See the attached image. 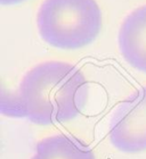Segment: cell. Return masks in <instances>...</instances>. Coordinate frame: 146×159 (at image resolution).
<instances>
[{
	"label": "cell",
	"instance_id": "277c9868",
	"mask_svg": "<svg viewBox=\"0 0 146 159\" xmlns=\"http://www.w3.org/2000/svg\"><path fill=\"white\" fill-rule=\"evenodd\" d=\"M118 43L123 59L133 68L146 74V5L126 16L120 26Z\"/></svg>",
	"mask_w": 146,
	"mask_h": 159
},
{
	"label": "cell",
	"instance_id": "7a4b0ae2",
	"mask_svg": "<svg viewBox=\"0 0 146 159\" xmlns=\"http://www.w3.org/2000/svg\"><path fill=\"white\" fill-rule=\"evenodd\" d=\"M36 26L50 47L76 50L97 39L103 15L96 0H43L36 14Z\"/></svg>",
	"mask_w": 146,
	"mask_h": 159
},
{
	"label": "cell",
	"instance_id": "8992f818",
	"mask_svg": "<svg viewBox=\"0 0 146 159\" xmlns=\"http://www.w3.org/2000/svg\"><path fill=\"white\" fill-rule=\"evenodd\" d=\"M24 1H27V0H0V3L2 6H14V5H18Z\"/></svg>",
	"mask_w": 146,
	"mask_h": 159
},
{
	"label": "cell",
	"instance_id": "3957f363",
	"mask_svg": "<svg viewBox=\"0 0 146 159\" xmlns=\"http://www.w3.org/2000/svg\"><path fill=\"white\" fill-rule=\"evenodd\" d=\"M109 135L119 151H146V85L120 103L110 124Z\"/></svg>",
	"mask_w": 146,
	"mask_h": 159
},
{
	"label": "cell",
	"instance_id": "6da1fadb",
	"mask_svg": "<svg viewBox=\"0 0 146 159\" xmlns=\"http://www.w3.org/2000/svg\"><path fill=\"white\" fill-rule=\"evenodd\" d=\"M87 99L88 82L82 72L66 61L51 60L24 75L17 98L2 111L40 126L56 125L76 118Z\"/></svg>",
	"mask_w": 146,
	"mask_h": 159
},
{
	"label": "cell",
	"instance_id": "5b68a950",
	"mask_svg": "<svg viewBox=\"0 0 146 159\" xmlns=\"http://www.w3.org/2000/svg\"><path fill=\"white\" fill-rule=\"evenodd\" d=\"M31 159H96L88 144L69 134H54L38 142Z\"/></svg>",
	"mask_w": 146,
	"mask_h": 159
}]
</instances>
